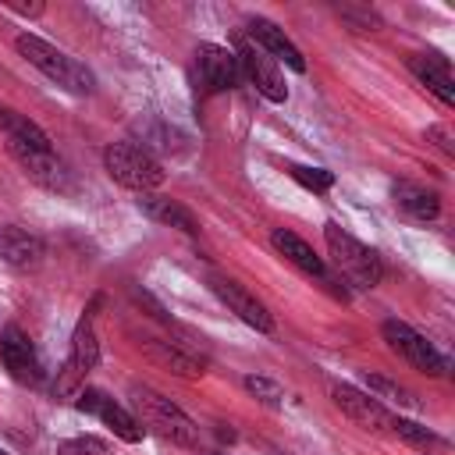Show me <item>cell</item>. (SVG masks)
Masks as SVG:
<instances>
[{"label":"cell","mask_w":455,"mask_h":455,"mask_svg":"<svg viewBox=\"0 0 455 455\" xmlns=\"http://www.w3.org/2000/svg\"><path fill=\"white\" fill-rule=\"evenodd\" d=\"M0 132L7 139L11 156L25 167V174L36 185L53 188V192H68L71 188L68 167L60 164V156L50 146V135L36 121H28L25 114H14V110H0Z\"/></svg>","instance_id":"obj_1"},{"label":"cell","mask_w":455,"mask_h":455,"mask_svg":"<svg viewBox=\"0 0 455 455\" xmlns=\"http://www.w3.org/2000/svg\"><path fill=\"white\" fill-rule=\"evenodd\" d=\"M14 46H18V53H21L32 68H39V71H43L50 82H57L60 89H68V92H75V96H89V92L96 89L92 71H89L82 60H75L71 53L57 50L53 43H46V39H39V36H32V32H21V36L14 39Z\"/></svg>","instance_id":"obj_2"},{"label":"cell","mask_w":455,"mask_h":455,"mask_svg":"<svg viewBox=\"0 0 455 455\" xmlns=\"http://www.w3.org/2000/svg\"><path fill=\"white\" fill-rule=\"evenodd\" d=\"M132 402H135V419L142 423V430H153L156 437L178 444V448H196L199 444V427L188 412H181L171 398H164L160 391L153 387H142L135 384L132 387Z\"/></svg>","instance_id":"obj_3"},{"label":"cell","mask_w":455,"mask_h":455,"mask_svg":"<svg viewBox=\"0 0 455 455\" xmlns=\"http://www.w3.org/2000/svg\"><path fill=\"white\" fill-rule=\"evenodd\" d=\"M323 242H327V252H331L334 270H338L348 284H355V288H377V284L384 281V263H380V256H377L370 245H363L355 235H348L341 224L327 220V224H323Z\"/></svg>","instance_id":"obj_4"},{"label":"cell","mask_w":455,"mask_h":455,"mask_svg":"<svg viewBox=\"0 0 455 455\" xmlns=\"http://www.w3.org/2000/svg\"><path fill=\"white\" fill-rule=\"evenodd\" d=\"M103 167L117 185H124L139 196L164 185V164L146 146H135V142H110L103 149Z\"/></svg>","instance_id":"obj_5"},{"label":"cell","mask_w":455,"mask_h":455,"mask_svg":"<svg viewBox=\"0 0 455 455\" xmlns=\"http://www.w3.org/2000/svg\"><path fill=\"white\" fill-rule=\"evenodd\" d=\"M100 366V341H96V331H92V313H85L71 334V352L53 380V395L57 398H71L85 387V377Z\"/></svg>","instance_id":"obj_6"},{"label":"cell","mask_w":455,"mask_h":455,"mask_svg":"<svg viewBox=\"0 0 455 455\" xmlns=\"http://www.w3.org/2000/svg\"><path fill=\"white\" fill-rule=\"evenodd\" d=\"M380 334H384V341H387V348L391 352H398L412 370H419V373H430V377H441L444 370H448V363H444V355L419 334V331H412L405 320H384L380 323Z\"/></svg>","instance_id":"obj_7"},{"label":"cell","mask_w":455,"mask_h":455,"mask_svg":"<svg viewBox=\"0 0 455 455\" xmlns=\"http://www.w3.org/2000/svg\"><path fill=\"white\" fill-rule=\"evenodd\" d=\"M235 60H238V71H242V78L263 96V100H270V103H284L288 100V85H284V75H281V68L259 50V46H252L249 39H235Z\"/></svg>","instance_id":"obj_8"},{"label":"cell","mask_w":455,"mask_h":455,"mask_svg":"<svg viewBox=\"0 0 455 455\" xmlns=\"http://www.w3.org/2000/svg\"><path fill=\"white\" fill-rule=\"evenodd\" d=\"M75 409L96 416L103 427L114 430V437H121V441H128V444L142 441V434H146L142 423H139L121 402H114L107 391H100V387H82V391L75 395Z\"/></svg>","instance_id":"obj_9"},{"label":"cell","mask_w":455,"mask_h":455,"mask_svg":"<svg viewBox=\"0 0 455 455\" xmlns=\"http://www.w3.org/2000/svg\"><path fill=\"white\" fill-rule=\"evenodd\" d=\"M210 288H213V295H217L242 323L256 327L259 334H270V331H274V316L267 313V306H263L245 284H238V281L228 277V274H210Z\"/></svg>","instance_id":"obj_10"},{"label":"cell","mask_w":455,"mask_h":455,"mask_svg":"<svg viewBox=\"0 0 455 455\" xmlns=\"http://www.w3.org/2000/svg\"><path fill=\"white\" fill-rule=\"evenodd\" d=\"M0 363H4V370H7L18 384H28V387L43 384V363H39V355H36V345H32L28 334H25L21 327H14V323H7V327L0 331Z\"/></svg>","instance_id":"obj_11"},{"label":"cell","mask_w":455,"mask_h":455,"mask_svg":"<svg viewBox=\"0 0 455 455\" xmlns=\"http://www.w3.org/2000/svg\"><path fill=\"white\" fill-rule=\"evenodd\" d=\"M196 75H199V85L206 92H228L242 82L235 53L228 46H217V43H199L196 46Z\"/></svg>","instance_id":"obj_12"},{"label":"cell","mask_w":455,"mask_h":455,"mask_svg":"<svg viewBox=\"0 0 455 455\" xmlns=\"http://www.w3.org/2000/svg\"><path fill=\"white\" fill-rule=\"evenodd\" d=\"M331 398H334V405L352 419V423H359V427H366V430H391V412L373 398V395H366V391H359V387H352V384H334L331 387Z\"/></svg>","instance_id":"obj_13"},{"label":"cell","mask_w":455,"mask_h":455,"mask_svg":"<svg viewBox=\"0 0 455 455\" xmlns=\"http://www.w3.org/2000/svg\"><path fill=\"white\" fill-rule=\"evenodd\" d=\"M270 245L288 259V263H295L302 274H309V277H316V281H323V284H338L334 277H331V270H327V263L313 252V245L306 242V238H299L295 231H288V228H274L270 231Z\"/></svg>","instance_id":"obj_14"},{"label":"cell","mask_w":455,"mask_h":455,"mask_svg":"<svg viewBox=\"0 0 455 455\" xmlns=\"http://www.w3.org/2000/svg\"><path fill=\"white\" fill-rule=\"evenodd\" d=\"M245 28H249V36L256 39V46H259L270 60H284L291 71H306V57L299 53V46H295L274 21H267V18H249Z\"/></svg>","instance_id":"obj_15"},{"label":"cell","mask_w":455,"mask_h":455,"mask_svg":"<svg viewBox=\"0 0 455 455\" xmlns=\"http://www.w3.org/2000/svg\"><path fill=\"white\" fill-rule=\"evenodd\" d=\"M409 71H412L444 107L455 103V78H451L448 57H441V53H412V57H409Z\"/></svg>","instance_id":"obj_16"},{"label":"cell","mask_w":455,"mask_h":455,"mask_svg":"<svg viewBox=\"0 0 455 455\" xmlns=\"http://www.w3.org/2000/svg\"><path fill=\"white\" fill-rule=\"evenodd\" d=\"M43 252L46 249H43V242L32 231H25L18 224H0V259L4 263L28 270V267H39L43 263Z\"/></svg>","instance_id":"obj_17"},{"label":"cell","mask_w":455,"mask_h":455,"mask_svg":"<svg viewBox=\"0 0 455 455\" xmlns=\"http://www.w3.org/2000/svg\"><path fill=\"white\" fill-rule=\"evenodd\" d=\"M139 210H142L149 220H156V224L178 228V231H185V235H199V220H196V213H192L185 203L171 199V196L142 192V196H139Z\"/></svg>","instance_id":"obj_18"},{"label":"cell","mask_w":455,"mask_h":455,"mask_svg":"<svg viewBox=\"0 0 455 455\" xmlns=\"http://www.w3.org/2000/svg\"><path fill=\"white\" fill-rule=\"evenodd\" d=\"M142 345H146V352H149L153 363H160V366H167V370H174V373H181V377H203V373H206V363H203L196 352L181 348L178 341L146 338Z\"/></svg>","instance_id":"obj_19"},{"label":"cell","mask_w":455,"mask_h":455,"mask_svg":"<svg viewBox=\"0 0 455 455\" xmlns=\"http://www.w3.org/2000/svg\"><path fill=\"white\" fill-rule=\"evenodd\" d=\"M391 196H395V206L405 217H412V220H434L441 213L437 192H430V188H423L416 181H395L391 185Z\"/></svg>","instance_id":"obj_20"},{"label":"cell","mask_w":455,"mask_h":455,"mask_svg":"<svg viewBox=\"0 0 455 455\" xmlns=\"http://www.w3.org/2000/svg\"><path fill=\"white\" fill-rule=\"evenodd\" d=\"M288 174L302 185V188H309V192H327L331 185H334V174L327 171V167H306V164H288Z\"/></svg>","instance_id":"obj_21"},{"label":"cell","mask_w":455,"mask_h":455,"mask_svg":"<svg viewBox=\"0 0 455 455\" xmlns=\"http://www.w3.org/2000/svg\"><path fill=\"white\" fill-rule=\"evenodd\" d=\"M366 395H373L377 402L412 405V395H409L402 384H395V380H387V377H377V373H370V377H366Z\"/></svg>","instance_id":"obj_22"},{"label":"cell","mask_w":455,"mask_h":455,"mask_svg":"<svg viewBox=\"0 0 455 455\" xmlns=\"http://www.w3.org/2000/svg\"><path fill=\"white\" fill-rule=\"evenodd\" d=\"M387 434H398L402 441H409V444H419V448H430V444H441V437L434 434V430H427L423 423H412V419H402V416H395L391 419V430Z\"/></svg>","instance_id":"obj_23"},{"label":"cell","mask_w":455,"mask_h":455,"mask_svg":"<svg viewBox=\"0 0 455 455\" xmlns=\"http://www.w3.org/2000/svg\"><path fill=\"white\" fill-rule=\"evenodd\" d=\"M245 391L256 395V398L267 402V405H281V398H284V387H281L277 380H270V377H259V373L245 377Z\"/></svg>","instance_id":"obj_24"},{"label":"cell","mask_w":455,"mask_h":455,"mask_svg":"<svg viewBox=\"0 0 455 455\" xmlns=\"http://www.w3.org/2000/svg\"><path fill=\"white\" fill-rule=\"evenodd\" d=\"M57 455H107V444H100L96 437H75V441H64Z\"/></svg>","instance_id":"obj_25"},{"label":"cell","mask_w":455,"mask_h":455,"mask_svg":"<svg viewBox=\"0 0 455 455\" xmlns=\"http://www.w3.org/2000/svg\"><path fill=\"white\" fill-rule=\"evenodd\" d=\"M427 139H437V146H441V149H444L448 156L455 153V146H451V139H448V132H444L441 124H434V128H427Z\"/></svg>","instance_id":"obj_26"},{"label":"cell","mask_w":455,"mask_h":455,"mask_svg":"<svg viewBox=\"0 0 455 455\" xmlns=\"http://www.w3.org/2000/svg\"><path fill=\"white\" fill-rule=\"evenodd\" d=\"M11 11H18V14H28V18H36V14H43V4H21V0H4Z\"/></svg>","instance_id":"obj_27"},{"label":"cell","mask_w":455,"mask_h":455,"mask_svg":"<svg viewBox=\"0 0 455 455\" xmlns=\"http://www.w3.org/2000/svg\"><path fill=\"white\" fill-rule=\"evenodd\" d=\"M0 455H7V451H4V448H0Z\"/></svg>","instance_id":"obj_28"}]
</instances>
